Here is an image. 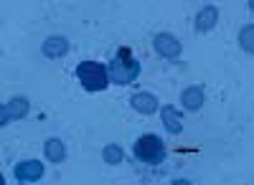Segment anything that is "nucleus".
Returning a JSON list of instances; mask_svg holds the SVG:
<instances>
[{
  "label": "nucleus",
  "instance_id": "f257e3e1",
  "mask_svg": "<svg viewBox=\"0 0 254 185\" xmlns=\"http://www.w3.org/2000/svg\"><path fill=\"white\" fill-rule=\"evenodd\" d=\"M107 71H110V81H115V84H120V87H127V84H132V81L137 79L140 61L132 56V51L127 46H120L117 53L110 61Z\"/></svg>",
  "mask_w": 254,
  "mask_h": 185
},
{
  "label": "nucleus",
  "instance_id": "f03ea898",
  "mask_svg": "<svg viewBox=\"0 0 254 185\" xmlns=\"http://www.w3.org/2000/svg\"><path fill=\"white\" fill-rule=\"evenodd\" d=\"M76 79L87 92H102L110 84V71L99 61H81L76 66Z\"/></svg>",
  "mask_w": 254,
  "mask_h": 185
},
{
  "label": "nucleus",
  "instance_id": "7ed1b4c3",
  "mask_svg": "<svg viewBox=\"0 0 254 185\" xmlns=\"http://www.w3.org/2000/svg\"><path fill=\"white\" fill-rule=\"evenodd\" d=\"M135 157L140 162H145V165H160V162L168 157V150H165V142L155 135H142L135 147H132Z\"/></svg>",
  "mask_w": 254,
  "mask_h": 185
},
{
  "label": "nucleus",
  "instance_id": "20e7f679",
  "mask_svg": "<svg viewBox=\"0 0 254 185\" xmlns=\"http://www.w3.org/2000/svg\"><path fill=\"white\" fill-rule=\"evenodd\" d=\"M28 109H31V104H28V99H23V96H13L8 104H3V109H0V125H10V122H15V119H23L26 114H28Z\"/></svg>",
  "mask_w": 254,
  "mask_h": 185
},
{
  "label": "nucleus",
  "instance_id": "39448f33",
  "mask_svg": "<svg viewBox=\"0 0 254 185\" xmlns=\"http://www.w3.org/2000/svg\"><path fill=\"white\" fill-rule=\"evenodd\" d=\"M13 175L18 183H36L44 175V162L41 160H23L13 168Z\"/></svg>",
  "mask_w": 254,
  "mask_h": 185
},
{
  "label": "nucleus",
  "instance_id": "423d86ee",
  "mask_svg": "<svg viewBox=\"0 0 254 185\" xmlns=\"http://www.w3.org/2000/svg\"><path fill=\"white\" fill-rule=\"evenodd\" d=\"M153 44H155V51L163 56V58H178L181 56V41L176 38V36H171V33H158L155 36V41H153Z\"/></svg>",
  "mask_w": 254,
  "mask_h": 185
},
{
  "label": "nucleus",
  "instance_id": "0eeeda50",
  "mask_svg": "<svg viewBox=\"0 0 254 185\" xmlns=\"http://www.w3.org/2000/svg\"><path fill=\"white\" fill-rule=\"evenodd\" d=\"M66 51H69V41L61 38V36L46 38L44 46H41V53H44L46 58H61V56H66Z\"/></svg>",
  "mask_w": 254,
  "mask_h": 185
},
{
  "label": "nucleus",
  "instance_id": "6e6552de",
  "mask_svg": "<svg viewBox=\"0 0 254 185\" xmlns=\"http://www.w3.org/2000/svg\"><path fill=\"white\" fill-rule=\"evenodd\" d=\"M130 107H132L135 112H140V114H153V112L158 109V99H155V94L137 92V94H132V99H130Z\"/></svg>",
  "mask_w": 254,
  "mask_h": 185
},
{
  "label": "nucleus",
  "instance_id": "1a4fd4ad",
  "mask_svg": "<svg viewBox=\"0 0 254 185\" xmlns=\"http://www.w3.org/2000/svg\"><path fill=\"white\" fill-rule=\"evenodd\" d=\"M216 20H219V10L214 5H206L196 13V31L198 33H208L211 28L216 26Z\"/></svg>",
  "mask_w": 254,
  "mask_h": 185
},
{
  "label": "nucleus",
  "instance_id": "9d476101",
  "mask_svg": "<svg viewBox=\"0 0 254 185\" xmlns=\"http://www.w3.org/2000/svg\"><path fill=\"white\" fill-rule=\"evenodd\" d=\"M203 99H206V94H203L201 87H188V89L181 94V101H183V107H186L188 112H198V109L203 107Z\"/></svg>",
  "mask_w": 254,
  "mask_h": 185
},
{
  "label": "nucleus",
  "instance_id": "9b49d317",
  "mask_svg": "<svg viewBox=\"0 0 254 185\" xmlns=\"http://www.w3.org/2000/svg\"><path fill=\"white\" fill-rule=\"evenodd\" d=\"M44 155H46V160L49 162H64V157H66V145L59 139V137H51V139H46V145H44Z\"/></svg>",
  "mask_w": 254,
  "mask_h": 185
},
{
  "label": "nucleus",
  "instance_id": "f8f14e48",
  "mask_svg": "<svg viewBox=\"0 0 254 185\" xmlns=\"http://www.w3.org/2000/svg\"><path fill=\"white\" fill-rule=\"evenodd\" d=\"M160 117H163V127H165L168 132H171V135H181V130H183V119H181L178 109H173V107H163Z\"/></svg>",
  "mask_w": 254,
  "mask_h": 185
},
{
  "label": "nucleus",
  "instance_id": "ddd939ff",
  "mask_svg": "<svg viewBox=\"0 0 254 185\" xmlns=\"http://www.w3.org/2000/svg\"><path fill=\"white\" fill-rule=\"evenodd\" d=\"M102 157H104V162H107V165H120L122 157H125V150H122L120 145H107V147L102 150Z\"/></svg>",
  "mask_w": 254,
  "mask_h": 185
},
{
  "label": "nucleus",
  "instance_id": "4468645a",
  "mask_svg": "<svg viewBox=\"0 0 254 185\" xmlns=\"http://www.w3.org/2000/svg\"><path fill=\"white\" fill-rule=\"evenodd\" d=\"M239 44H242L244 53H249V56L254 53V26H252V23L242 28V33H239Z\"/></svg>",
  "mask_w": 254,
  "mask_h": 185
}]
</instances>
